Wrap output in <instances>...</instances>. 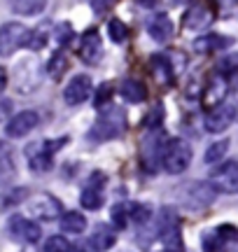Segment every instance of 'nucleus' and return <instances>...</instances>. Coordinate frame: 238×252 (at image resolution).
<instances>
[{"label": "nucleus", "instance_id": "nucleus-14", "mask_svg": "<svg viewBox=\"0 0 238 252\" xmlns=\"http://www.w3.org/2000/svg\"><path fill=\"white\" fill-rule=\"evenodd\" d=\"M231 45H234L231 37H222L217 33H208V35H201L199 40H194V49L199 54H215V52H220V49Z\"/></svg>", "mask_w": 238, "mask_h": 252}, {"label": "nucleus", "instance_id": "nucleus-25", "mask_svg": "<svg viewBox=\"0 0 238 252\" xmlns=\"http://www.w3.org/2000/svg\"><path fill=\"white\" fill-rule=\"evenodd\" d=\"M45 2H40V0H21V2H12V9L17 12V14H21V17H35V14H40V12H45Z\"/></svg>", "mask_w": 238, "mask_h": 252}, {"label": "nucleus", "instance_id": "nucleus-26", "mask_svg": "<svg viewBox=\"0 0 238 252\" xmlns=\"http://www.w3.org/2000/svg\"><path fill=\"white\" fill-rule=\"evenodd\" d=\"M217 70H220L222 77H227V75H236L238 72V52L222 54L220 63H217Z\"/></svg>", "mask_w": 238, "mask_h": 252}, {"label": "nucleus", "instance_id": "nucleus-12", "mask_svg": "<svg viewBox=\"0 0 238 252\" xmlns=\"http://www.w3.org/2000/svg\"><path fill=\"white\" fill-rule=\"evenodd\" d=\"M103 54V42L101 35L96 28H89L82 35V42H80V56H82L84 63H98Z\"/></svg>", "mask_w": 238, "mask_h": 252}, {"label": "nucleus", "instance_id": "nucleus-5", "mask_svg": "<svg viewBox=\"0 0 238 252\" xmlns=\"http://www.w3.org/2000/svg\"><path fill=\"white\" fill-rule=\"evenodd\" d=\"M28 213L40 222H52L63 217V208H61V201L52 194H37L28 201Z\"/></svg>", "mask_w": 238, "mask_h": 252}, {"label": "nucleus", "instance_id": "nucleus-11", "mask_svg": "<svg viewBox=\"0 0 238 252\" xmlns=\"http://www.w3.org/2000/svg\"><path fill=\"white\" fill-rule=\"evenodd\" d=\"M37 124H40V115H37L35 110H24V112L14 115V117L7 122L5 133H7L9 138H24V135L30 133Z\"/></svg>", "mask_w": 238, "mask_h": 252}, {"label": "nucleus", "instance_id": "nucleus-29", "mask_svg": "<svg viewBox=\"0 0 238 252\" xmlns=\"http://www.w3.org/2000/svg\"><path fill=\"white\" fill-rule=\"evenodd\" d=\"M108 33H110L112 42H124L128 35V26L124 21H119V19H110L108 21Z\"/></svg>", "mask_w": 238, "mask_h": 252}, {"label": "nucleus", "instance_id": "nucleus-31", "mask_svg": "<svg viewBox=\"0 0 238 252\" xmlns=\"http://www.w3.org/2000/svg\"><path fill=\"white\" fill-rule=\"evenodd\" d=\"M47 42V33L45 28H37V31H30V42H28V47L30 49H42Z\"/></svg>", "mask_w": 238, "mask_h": 252}, {"label": "nucleus", "instance_id": "nucleus-13", "mask_svg": "<svg viewBox=\"0 0 238 252\" xmlns=\"http://www.w3.org/2000/svg\"><path fill=\"white\" fill-rule=\"evenodd\" d=\"M217 196V191L212 189L210 182H194L189 191H187V201H189V206L192 208H206L210 206L212 201Z\"/></svg>", "mask_w": 238, "mask_h": 252}, {"label": "nucleus", "instance_id": "nucleus-18", "mask_svg": "<svg viewBox=\"0 0 238 252\" xmlns=\"http://www.w3.org/2000/svg\"><path fill=\"white\" fill-rule=\"evenodd\" d=\"M115 234H112L108 226H101V229H96L91 234V238H89V243H87V248L91 252H105V250H110L112 245H115Z\"/></svg>", "mask_w": 238, "mask_h": 252}, {"label": "nucleus", "instance_id": "nucleus-20", "mask_svg": "<svg viewBox=\"0 0 238 252\" xmlns=\"http://www.w3.org/2000/svg\"><path fill=\"white\" fill-rule=\"evenodd\" d=\"M121 96L128 103H143L145 100V87L138 80H124L121 82Z\"/></svg>", "mask_w": 238, "mask_h": 252}, {"label": "nucleus", "instance_id": "nucleus-35", "mask_svg": "<svg viewBox=\"0 0 238 252\" xmlns=\"http://www.w3.org/2000/svg\"><path fill=\"white\" fill-rule=\"evenodd\" d=\"M152 117H154V122H159V119H161V108H154V115H152ZM145 126H149L147 131H154V128H159V126L152 124V122H145Z\"/></svg>", "mask_w": 238, "mask_h": 252}, {"label": "nucleus", "instance_id": "nucleus-21", "mask_svg": "<svg viewBox=\"0 0 238 252\" xmlns=\"http://www.w3.org/2000/svg\"><path fill=\"white\" fill-rule=\"evenodd\" d=\"M182 24H184V28H201L203 24H208V9L201 7V5L189 7V12L182 19Z\"/></svg>", "mask_w": 238, "mask_h": 252}, {"label": "nucleus", "instance_id": "nucleus-10", "mask_svg": "<svg viewBox=\"0 0 238 252\" xmlns=\"http://www.w3.org/2000/svg\"><path fill=\"white\" fill-rule=\"evenodd\" d=\"M9 234L14 236L17 241H21V243H37L40 236H42V229H40V224L33 222V220L14 215L9 220Z\"/></svg>", "mask_w": 238, "mask_h": 252}, {"label": "nucleus", "instance_id": "nucleus-19", "mask_svg": "<svg viewBox=\"0 0 238 252\" xmlns=\"http://www.w3.org/2000/svg\"><path fill=\"white\" fill-rule=\"evenodd\" d=\"M61 229H63L65 234H84L87 231V220H84L82 213H77V210H70V213H63V217H61Z\"/></svg>", "mask_w": 238, "mask_h": 252}, {"label": "nucleus", "instance_id": "nucleus-15", "mask_svg": "<svg viewBox=\"0 0 238 252\" xmlns=\"http://www.w3.org/2000/svg\"><path fill=\"white\" fill-rule=\"evenodd\" d=\"M96 180H98V173H96ZM96 180H89V187L84 189L82 196H80V203H82V208H87V210H98V208H103V203H105L103 185Z\"/></svg>", "mask_w": 238, "mask_h": 252}, {"label": "nucleus", "instance_id": "nucleus-24", "mask_svg": "<svg viewBox=\"0 0 238 252\" xmlns=\"http://www.w3.org/2000/svg\"><path fill=\"white\" fill-rule=\"evenodd\" d=\"M227 152H229V140H227V138H222V140L212 143L210 147L206 150L203 159H206V163H222V159H224V154Z\"/></svg>", "mask_w": 238, "mask_h": 252}, {"label": "nucleus", "instance_id": "nucleus-28", "mask_svg": "<svg viewBox=\"0 0 238 252\" xmlns=\"http://www.w3.org/2000/svg\"><path fill=\"white\" fill-rule=\"evenodd\" d=\"M45 252H73V243L65 236H49L45 241Z\"/></svg>", "mask_w": 238, "mask_h": 252}, {"label": "nucleus", "instance_id": "nucleus-37", "mask_svg": "<svg viewBox=\"0 0 238 252\" xmlns=\"http://www.w3.org/2000/svg\"><path fill=\"white\" fill-rule=\"evenodd\" d=\"M236 252H238V238H236Z\"/></svg>", "mask_w": 238, "mask_h": 252}, {"label": "nucleus", "instance_id": "nucleus-23", "mask_svg": "<svg viewBox=\"0 0 238 252\" xmlns=\"http://www.w3.org/2000/svg\"><path fill=\"white\" fill-rule=\"evenodd\" d=\"M152 68H154V75L156 80L161 82H173V68H171V61L168 56H154L152 59Z\"/></svg>", "mask_w": 238, "mask_h": 252}, {"label": "nucleus", "instance_id": "nucleus-22", "mask_svg": "<svg viewBox=\"0 0 238 252\" xmlns=\"http://www.w3.org/2000/svg\"><path fill=\"white\" fill-rule=\"evenodd\" d=\"M65 70H68V56H65L63 52H56V54L49 59V63H47V72H49L52 80H61Z\"/></svg>", "mask_w": 238, "mask_h": 252}, {"label": "nucleus", "instance_id": "nucleus-17", "mask_svg": "<svg viewBox=\"0 0 238 252\" xmlns=\"http://www.w3.org/2000/svg\"><path fill=\"white\" fill-rule=\"evenodd\" d=\"M14 178H17V166H14L12 147L0 140V185H9Z\"/></svg>", "mask_w": 238, "mask_h": 252}, {"label": "nucleus", "instance_id": "nucleus-33", "mask_svg": "<svg viewBox=\"0 0 238 252\" xmlns=\"http://www.w3.org/2000/svg\"><path fill=\"white\" fill-rule=\"evenodd\" d=\"M9 115H12V100L5 98V96H0V124H2Z\"/></svg>", "mask_w": 238, "mask_h": 252}, {"label": "nucleus", "instance_id": "nucleus-1", "mask_svg": "<svg viewBox=\"0 0 238 252\" xmlns=\"http://www.w3.org/2000/svg\"><path fill=\"white\" fill-rule=\"evenodd\" d=\"M192 163V147L182 138H171L161 152V168L171 175H180Z\"/></svg>", "mask_w": 238, "mask_h": 252}, {"label": "nucleus", "instance_id": "nucleus-3", "mask_svg": "<svg viewBox=\"0 0 238 252\" xmlns=\"http://www.w3.org/2000/svg\"><path fill=\"white\" fill-rule=\"evenodd\" d=\"M124 128H126V115H124V110L119 108H108L101 112V117L93 126L91 135L93 138H98V140H108V138H117V135L124 133Z\"/></svg>", "mask_w": 238, "mask_h": 252}, {"label": "nucleus", "instance_id": "nucleus-38", "mask_svg": "<svg viewBox=\"0 0 238 252\" xmlns=\"http://www.w3.org/2000/svg\"><path fill=\"white\" fill-rule=\"evenodd\" d=\"M236 110H238V105H236Z\"/></svg>", "mask_w": 238, "mask_h": 252}, {"label": "nucleus", "instance_id": "nucleus-9", "mask_svg": "<svg viewBox=\"0 0 238 252\" xmlns=\"http://www.w3.org/2000/svg\"><path fill=\"white\" fill-rule=\"evenodd\" d=\"M236 115H238V110H236V105H231V103H224L220 108L206 112V131H210V133L227 131V128L234 124Z\"/></svg>", "mask_w": 238, "mask_h": 252}, {"label": "nucleus", "instance_id": "nucleus-32", "mask_svg": "<svg viewBox=\"0 0 238 252\" xmlns=\"http://www.w3.org/2000/svg\"><path fill=\"white\" fill-rule=\"evenodd\" d=\"M108 96H112V87H110V84H101L98 94L93 96V98H96V105H98V108H103V103H105V98H108Z\"/></svg>", "mask_w": 238, "mask_h": 252}, {"label": "nucleus", "instance_id": "nucleus-2", "mask_svg": "<svg viewBox=\"0 0 238 252\" xmlns=\"http://www.w3.org/2000/svg\"><path fill=\"white\" fill-rule=\"evenodd\" d=\"M65 138L61 140H42V143H33L26 147L28 163L35 173H47L54 166V152L59 150V145H63Z\"/></svg>", "mask_w": 238, "mask_h": 252}, {"label": "nucleus", "instance_id": "nucleus-16", "mask_svg": "<svg viewBox=\"0 0 238 252\" xmlns=\"http://www.w3.org/2000/svg\"><path fill=\"white\" fill-rule=\"evenodd\" d=\"M147 31H149L154 42H168L173 35V24H171L168 14H154L147 24Z\"/></svg>", "mask_w": 238, "mask_h": 252}, {"label": "nucleus", "instance_id": "nucleus-4", "mask_svg": "<svg viewBox=\"0 0 238 252\" xmlns=\"http://www.w3.org/2000/svg\"><path fill=\"white\" fill-rule=\"evenodd\" d=\"M30 42V28L19 21H9L0 28V56H12L17 49L28 47Z\"/></svg>", "mask_w": 238, "mask_h": 252}, {"label": "nucleus", "instance_id": "nucleus-27", "mask_svg": "<svg viewBox=\"0 0 238 252\" xmlns=\"http://www.w3.org/2000/svg\"><path fill=\"white\" fill-rule=\"evenodd\" d=\"M112 222L117 229H124L126 224H131V203H119L112 208Z\"/></svg>", "mask_w": 238, "mask_h": 252}, {"label": "nucleus", "instance_id": "nucleus-7", "mask_svg": "<svg viewBox=\"0 0 238 252\" xmlns=\"http://www.w3.org/2000/svg\"><path fill=\"white\" fill-rule=\"evenodd\" d=\"M93 96V84L89 75H75L73 80L65 84L63 100L68 105H82Z\"/></svg>", "mask_w": 238, "mask_h": 252}, {"label": "nucleus", "instance_id": "nucleus-6", "mask_svg": "<svg viewBox=\"0 0 238 252\" xmlns=\"http://www.w3.org/2000/svg\"><path fill=\"white\" fill-rule=\"evenodd\" d=\"M208 182L215 191L222 194H238V161H224L212 168Z\"/></svg>", "mask_w": 238, "mask_h": 252}, {"label": "nucleus", "instance_id": "nucleus-8", "mask_svg": "<svg viewBox=\"0 0 238 252\" xmlns=\"http://www.w3.org/2000/svg\"><path fill=\"white\" fill-rule=\"evenodd\" d=\"M227 91H229V87H227V80L222 77L220 72H215L210 80H208V84H206V89H203V108L208 110H215L220 108V105H224V98H227Z\"/></svg>", "mask_w": 238, "mask_h": 252}, {"label": "nucleus", "instance_id": "nucleus-34", "mask_svg": "<svg viewBox=\"0 0 238 252\" xmlns=\"http://www.w3.org/2000/svg\"><path fill=\"white\" fill-rule=\"evenodd\" d=\"M70 35H73V28L68 26V24H63V26H59V35H56V40H59L61 45H65V42L70 40Z\"/></svg>", "mask_w": 238, "mask_h": 252}, {"label": "nucleus", "instance_id": "nucleus-30", "mask_svg": "<svg viewBox=\"0 0 238 252\" xmlns=\"http://www.w3.org/2000/svg\"><path fill=\"white\" fill-rule=\"evenodd\" d=\"M28 196H30V191L19 187V189H9V191L0 198V201H2V208H7V206H17V203H26Z\"/></svg>", "mask_w": 238, "mask_h": 252}, {"label": "nucleus", "instance_id": "nucleus-36", "mask_svg": "<svg viewBox=\"0 0 238 252\" xmlns=\"http://www.w3.org/2000/svg\"><path fill=\"white\" fill-rule=\"evenodd\" d=\"M5 87H7V70L0 65V91L5 89Z\"/></svg>", "mask_w": 238, "mask_h": 252}]
</instances>
